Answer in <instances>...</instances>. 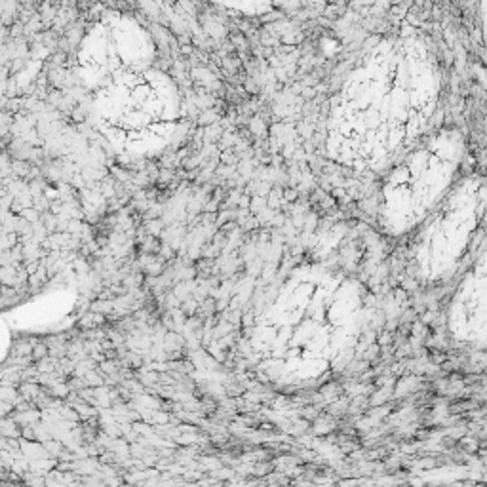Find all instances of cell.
<instances>
[{
  "label": "cell",
  "instance_id": "6da1fadb",
  "mask_svg": "<svg viewBox=\"0 0 487 487\" xmlns=\"http://www.w3.org/2000/svg\"><path fill=\"white\" fill-rule=\"evenodd\" d=\"M438 97L440 74L428 48L415 38L384 40L333 99L328 153L356 170L383 166L419 139Z\"/></svg>",
  "mask_w": 487,
  "mask_h": 487
},
{
  "label": "cell",
  "instance_id": "7a4b0ae2",
  "mask_svg": "<svg viewBox=\"0 0 487 487\" xmlns=\"http://www.w3.org/2000/svg\"><path fill=\"white\" fill-rule=\"evenodd\" d=\"M371 297L343 272L301 266L286 280L249 335L266 381L322 383L343 371L371 324Z\"/></svg>",
  "mask_w": 487,
  "mask_h": 487
},
{
  "label": "cell",
  "instance_id": "3957f363",
  "mask_svg": "<svg viewBox=\"0 0 487 487\" xmlns=\"http://www.w3.org/2000/svg\"><path fill=\"white\" fill-rule=\"evenodd\" d=\"M93 112L99 130L116 151L141 156L168 145L181 107L168 74L151 67L126 72L97 88Z\"/></svg>",
  "mask_w": 487,
  "mask_h": 487
},
{
  "label": "cell",
  "instance_id": "277c9868",
  "mask_svg": "<svg viewBox=\"0 0 487 487\" xmlns=\"http://www.w3.org/2000/svg\"><path fill=\"white\" fill-rule=\"evenodd\" d=\"M465 156L457 130H443L407 153L386 175L381 191L383 225L401 234L421 225L451 191Z\"/></svg>",
  "mask_w": 487,
  "mask_h": 487
},
{
  "label": "cell",
  "instance_id": "5b68a950",
  "mask_svg": "<svg viewBox=\"0 0 487 487\" xmlns=\"http://www.w3.org/2000/svg\"><path fill=\"white\" fill-rule=\"evenodd\" d=\"M484 209L486 183L482 177L453 185L419 232L415 266L422 278L440 280L451 274L482 225Z\"/></svg>",
  "mask_w": 487,
  "mask_h": 487
},
{
  "label": "cell",
  "instance_id": "8992f818",
  "mask_svg": "<svg viewBox=\"0 0 487 487\" xmlns=\"http://www.w3.org/2000/svg\"><path fill=\"white\" fill-rule=\"evenodd\" d=\"M155 44L149 33L128 16H109L82 40L78 65L93 91L126 72L153 67Z\"/></svg>",
  "mask_w": 487,
  "mask_h": 487
},
{
  "label": "cell",
  "instance_id": "52a82bcc",
  "mask_svg": "<svg viewBox=\"0 0 487 487\" xmlns=\"http://www.w3.org/2000/svg\"><path fill=\"white\" fill-rule=\"evenodd\" d=\"M449 333L459 345H484L486 330V257L480 255L476 265L459 284L447 312Z\"/></svg>",
  "mask_w": 487,
  "mask_h": 487
}]
</instances>
